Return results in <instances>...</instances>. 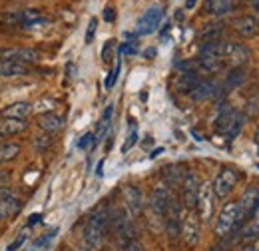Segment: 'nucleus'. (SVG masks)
I'll list each match as a JSON object with an SVG mask.
<instances>
[{"instance_id": "obj_56", "label": "nucleus", "mask_w": 259, "mask_h": 251, "mask_svg": "<svg viewBox=\"0 0 259 251\" xmlns=\"http://www.w3.org/2000/svg\"><path fill=\"white\" fill-rule=\"evenodd\" d=\"M0 138H2V136H0Z\"/></svg>"}, {"instance_id": "obj_21", "label": "nucleus", "mask_w": 259, "mask_h": 251, "mask_svg": "<svg viewBox=\"0 0 259 251\" xmlns=\"http://www.w3.org/2000/svg\"><path fill=\"white\" fill-rule=\"evenodd\" d=\"M20 210H22V203L16 195L0 197V218H14L20 214Z\"/></svg>"}, {"instance_id": "obj_48", "label": "nucleus", "mask_w": 259, "mask_h": 251, "mask_svg": "<svg viewBox=\"0 0 259 251\" xmlns=\"http://www.w3.org/2000/svg\"><path fill=\"white\" fill-rule=\"evenodd\" d=\"M195 2H197V0H186V8H188V10H190V8H194Z\"/></svg>"}, {"instance_id": "obj_45", "label": "nucleus", "mask_w": 259, "mask_h": 251, "mask_svg": "<svg viewBox=\"0 0 259 251\" xmlns=\"http://www.w3.org/2000/svg\"><path fill=\"white\" fill-rule=\"evenodd\" d=\"M8 178H10V174H6V172H0V188L4 186V182H8Z\"/></svg>"}, {"instance_id": "obj_50", "label": "nucleus", "mask_w": 259, "mask_h": 251, "mask_svg": "<svg viewBox=\"0 0 259 251\" xmlns=\"http://www.w3.org/2000/svg\"><path fill=\"white\" fill-rule=\"evenodd\" d=\"M255 144L259 146V128H257V132H255Z\"/></svg>"}, {"instance_id": "obj_53", "label": "nucleus", "mask_w": 259, "mask_h": 251, "mask_svg": "<svg viewBox=\"0 0 259 251\" xmlns=\"http://www.w3.org/2000/svg\"><path fill=\"white\" fill-rule=\"evenodd\" d=\"M255 4H259V0H255Z\"/></svg>"}, {"instance_id": "obj_33", "label": "nucleus", "mask_w": 259, "mask_h": 251, "mask_svg": "<svg viewBox=\"0 0 259 251\" xmlns=\"http://www.w3.org/2000/svg\"><path fill=\"white\" fill-rule=\"evenodd\" d=\"M88 148H94V134L92 132H86L78 140V150H88Z\"/></svg>"}, {"instance_id": "obj_40", "label": "nucleus", "mask_w": 259, "mask_h": 251, "mask_svg": "<svg viewBox=\"0 0 259 251\" xmlns=\"http://www.w3.org/2000/svg\"><path fill=\"white\" fill-rule=\"evenodd\" d=\"M243 122H245V118H243V114H241V116L237 118V122H235V126L231 128V132L227 134V138H229V140H233L235 136H239V132H241V128H243Z\"/></svg>"}, {"instance_id": "obj_14", "label": "nucleus", "mask_w": 259, "mask_h": 251, "mask_svg": "<svg viewBox=\"0 0 259 251\" xmlns=\"http://www.w3.org/2000/svg\"><path fill=\"white\" fill-rule=\"evenodd\" d=\"M239 207H241V216H243V221L249 220L253 212L259 210V186H249L245 188V191L241 193L239 197Z\"/></svg>"}, {"instance_id": "obj_34", "label": "nucleus", "mask_w": 259, "mask_h": 251, "mask_svg": "<svg viewBox=\"0 0 259 251\" xmlns=\"http://www.w3.org/2000/svg\"><path fill=\"white\" fill-rule=\"evenodd\" d=\"M32 144H34V150H36V152H44V150L52 144V140H50L48 136H36Z\"/></svg>"}, {"instance_id": "obj_27", "label": "nucleus", "mask_w": 259, "mask_h": 251, "mask_svg": "<svg viewBox=\"0 0 259 251\" xmlns=\"http://www.w3.org/2000/svg\"><path fill=\"white\" fill-rule=\"evenodd\" d=\"M257 235H259V210L251 214L249 220H245V225L241 229V237H245V239H253Z\"/></svg>"}, {"instance_id": "obj_28", "label": "nucleus", "mask_w": 259, "mask_h": 251, "mask_svg": "<svg viewBox=\"0 0 259 251\" xmlns=\"http://www.w3.org/2000/svg\"><path fill=\"white\" fill-rule=\"evenodd\" d=\"M22 74H28V66L0 60V76H22Z\"/></svg>"}, {"instance_id": "obj_46", "label": "nucleus", "mask_w": 259, "mask_h": 251, "mask_svg": "<svg viewBox=\"0 0 259 251\" xmlns=\"http://www.w3.org/2000/svg\"><path fill=\"white\" fill-rule=\"evenodd\" d=\"M249 251H259V235L255 237V241L249 245Z\"/></svg>"}, {"instance_id": "obj_47", "label": "nucleus", "mask_w": 259, "mask_h": 251, "mask_svg": "<svg viewBox=\"0 0 259 251\" xmlns=\"http://www.w3.org/2000/svg\"><path fill=\"white\" fill-rule=\"evenodd\" d=\"M144 56H146V58H154V56H156V50H154V48H150V50H146V52H144Z\"/></svg>"}, {"instance_id": "obj_24", "label": "nucleus", "mask_w": 259, "mask_h": 251, "mask_svg": "<svg viewBox=\"0 0 259 251\" xmlns=\"http://www.w3.org/2000/svg\"><path fill=\"white\" fill-rule=\"evenodd\" d=\"M243 82H245V70H243V68H231V70L227 72V76L224 78V86H222V90H224V94H226V92H229V90L239 88Z\"/></svg>"}, {"instance_id": "obj_11", "label": "nucleus", "mask_w": 259, "mask_h": 251, "mask_svg": "<svg viewBox=\"0 0 259 251\" xmlns=\"http://www.w3.org/2000/svg\"><path fill=\"white\" fill-rule=\"evenodd\" d=\"M162 16H163V12L160 6H150V8L142 14V18L138 20L136 34H138V36H148V34L156 32L158 26H160V22H162Z\"/></svg>"}, {"instance_id": "obj_20", "label": "nucleus", "mask_w": 259, "mask_h": 251, "mask_svg": "<svg viewBox=\"0 0 259 251\" xmlns=\"http://www.w3.org/2000/svg\"><path fill=\"white\" fill-rule=\"evenodd\" d=\"M199 78H197V72H182L176 80V90L180 94H192L195 86H197Z\"/></svg>"}, {"instance_id": "obj_15", "label": "nucleus", "mask_w": 259, "mask_h": 251, "mask_svg": "<svg viewBox=\"0 0 259 251\" xmlns=\"http://www.w3.org/2000/svg\"><path fill=\"white\" fill-rule=\"evenodd\" d=\"M239 116H241V114H239L235 108L224 104V106L220 108V112H218V118H215V130H218L220 134H226L227 136V134L231 132V128L235 126Z\"/></svg>"}, {"instance_id": "obj_23", "label": "nucleus", "mask_w": 259, "mask_h": 251, "mask_svg": "<svg viewBox=\"0 0 259 251\" xmlns=\"http://www.w3.org/2000/svg\"><path fill=\"white\" fill-rule=\"evenodd\" d=\"M233 28L237 34H241L245 38H251V36L257 34V20L253 16H241L233 22Z\"/></svg>"}, {"instance_id": "obj_30", "label": "nucleus", "mask_w": 259, "mask_h": 251, "mask_svg": "<svg viewBox=\"0 0 259 251\" xmlns=\"http://www.w3.org/2000/svg\"><path fill=\"white\" fill-rule=\"evenodd\" d=\"M18 154H20V146H18V144H14V142L0 144V163H4V161H12Z\"/></svg>"}, {"instance_id": "obj_49", "label": "nucleus", "mask_w": 259, "mask_h": 251, "mask_svg": "<svg viewBox=\"0 0 259 251\" xmlns=\"http://www.w3.org/2000/svg\"><path fill=\"white\" fill-rule=\"evenodd\" d=\"M162 152H163L162 148H158V150H154V152L150 154V157H156V156H158V154H162Z\"/></svg>"}, {"instance_id": "obj_39", "label": "nucleus", "mask_w": 259, "mask_h": 251, "mask_svg": "<svg viewBox=\"0 0 259 251\" xmlns=\"http://www.w3.org/2000/svg\"><path fill=\"white\" fill-rule=\"evenodd\" d=\"M98 28V20L96 18H90V24H88V30H86V44H92L94 36H96Z\"/></svg>"}, {"instance_id": "obj_44", "label": "nucleus", "mask_w": 259, "mask_h": 251, "mask_svg": "<svg viewBox=\"0 0 259 251\" xmlns=\"http://www.w3.org/2000/svg\"><path fill=\"white\" fill-rule=\"evenodd\" d=\"M102 170H104V159H100V161H98V165H96V176H98V178H102V174H104Z\"/></svg>"}, {"instance_id": "obj_10", "label": "nucleus", "mask_w": 259, "mask_h": 251, "mask_svg": "<svg viewBox=\"0 0 259 251\" xmlns=\"http://www.w3.org/2000/svg\"><path fill=\"white\" fill-rule=\"evenodd\" d=\"M0 60L28 66L40 60V52L34 48H0Z\"/></svg>"}, {"instance_id": "obj_17", "label": "nucleus", "mask_w": 259, "mask_h": 251, "mask_svg": "<svg viewBox=\"0 0 259 251\" xmlns=\"http://www.w3.org/2000/svg\"><path fill=\"white\" fill-rule=\"evenodd\" d=\"M38 128L44 130L46 134H58L64 128V118L58 116L56 112H46L38 116Z\"/></svg>"}, {"instance_id": "obj_12", "label": "nucleus", "mask_w": 259, "mask_h": 251, "mask_svg": "<svg viewBox=\"0 0 259 251\" xmlns=\"http://www.w3.org/2000/svg\"><path fill=\"white\" fill-rule=\"evenodd\" d=\"M222 58H224V62L231 64V68H241L243 64L247 62V58H249V50L243 44H237V42L227 40V42H224V54H222Z\"/></svg>"}, {"instance_id": "obj_18", "label": "nucleus", "mask_w": 259, "mask_h": 251, "mask_svg": "<svg viewBox=\"0 0 259 251\" xmlns=\"http://www.w3.org/2000/svg\"><path fill=\"white\" fill-rule=\"evenodd\" d=\"M32 112V106L28 102H14L6 108L0 110V116L2 118H12V120H26Z\"/></svg>"}, {"instance_id": "obj_8", "label": "nucleus", "mask_w": 259, "mask_h": 251, "mask_svg": "<svg viewBox=\"0 0 259 251\" xmlns=\"http://www.w3.org/2000/svg\"><path fill=\"white\" fill-rule=\"evenodd\" d=\"M182 210H184V207H182L180 199L171 197V201H169V205H167V212H165L163 221H162L165 231H167V235H169L171 239H178V237H180V227H182V218H184V212H182Z\"/></svg>"}, {"instance_id": "obj_7", "label": "nucleus", "mask_w": 259, "mask_h": 251, "mask_svg": "<svg viewBox=\"0 0 259 251\" xmlns=\"http://www.w3.org/2000/svg\"><path fill=\"white\" fill-rule=\"evenodd\" d=\"M237 182H239V172L233 170V168H224V170L215 176V180H213V184H211L215 197H218V199H226L227 195L235 189Z\"/></svg>"}, {"instance_id": "obj_52", "label": "nucleus", "mask_w": 259, "mask_h": 251, "mask_svg": "<svg viewBox=\"0 0 259 251\" xmlns=\"http://www.w3.org/2000/svg\"><path fill=\"white\" fill-rule=\"evenodd\" d=\"M241 251H249V245H247V247H243V249H241Z\"/></svg>"}, {"instance_id": "obj_35", "label": "nucleus", "mask_w": 259, "mask_h": 251, "mask_svg": "<svg viewBox=\"0 0 259 251\" xmlns=\"http://www.w3.org/2000/svg\"><path fill=\"white\" fill-rule=\"evenodd\" d=\"M56 233H58V227H56V229H52V231H48L46 235H42V237H38V239L34 241V249H36V247H46V245H48V243L52 241V237H54Z\"/></svg>"}, {"instance_id": "obj_38", "label": "nucleus", "mask_w": 259, "mask_h": 251, "mask_svg": "<svg viewBox=\"0 0 259 251\" xmlns=\"http://www.w3.org/2000/svg\"><path fill=\"white\" fill-rule=\"evenodd\" d=\"M122 249L124 251H146V247L134 237V239H128V241H124L122 243Z\"/></svg>"}, {"instance_id": "obj_2", "label": "nucleus", "mask_w": 259, "mask_h": 251, "mask_svg": "<svg viewBox=\"0 0 259 251\" xmlns=\"http://www.w3.org/2000/svg\"><path fill=\"white\" fill-rule=\"evenodd\" d=\"M245 221L241 216V207L239 201H227L218 214V220L213 223V233L220 239H226L231 231H235L237 227H241Z\"/></svg>"}, {"instance_id": "obj_55", "label": "nucleus", "mask_w": 259, "mask_h": 251, "mask_svg": "<svg viewBox=\"0 0 259 251\" xmlns=\"http://www.w3.org/2000/svg\"><path fill=\"white\" fill-rule=\"evenodd\" d=\"M235 2H241V0H235Z\"/></svg>"}, {"instance_id": "obj_19", "label": "nucleus", "mask_w": 259, "mask_h": 251, "mask_svg": "<svg viewBox=\"0 0 259 251\" xmlns=\"http://www.w3.org/2000/svg\"><path fill=\"white\" fill-rule=\"evenodd\" d=\"M28 128L26 120H12V118H2L0 120V136H18Z\"/></svg>"}, {"instance_id": "obj_29", "label": "nucleus", "mask_w": 259, "mask_h": 251, "mask_svg": "<svg viewBox=\"0 0 259 251\" xmlns=\"http://www.w3.org/2000/svg\"><path fill=\"white\" fill-rule=\"evenodd\" d=\"M222 34H224L222 24H209V26H205L203 30L199 32V38L203 42H215V40H222Z\"/></svg>"}, {"instance_id": "obj_31", "label": "nucleus", "mask_w": 259, "mask_h": 251, "mask_svg": "<svg viewBox=\"0 0 259 251\" xmlns=\"http://www.w3.org/2000/svg\"><path fill=\"white\" fill-rule=\"evenodd\" d=\"M120 70H122V60H118L116 66H114V70L108 74V78H106V82H104V88H106V90H112V88H114V84H116V80H118V76H120Z\"/></svg>"}, {"instance_id": "obj_1", "label": "nucleus", "mask_w": 259, "mask_h": 251, "mask_svg": "<svg viewBox=\"0 0 259 251\" xmlns=\"http://www.w3.org/2000/svg\"><path fill=\"white\" fill-rule=\"evenodd\" d=\"M108 231H110V212L106 207H98L88 216V220L84 221V227H82V239L86 247L94 251L102 249Z\"/></svg>"}, {"instance_id": "obj_6", "label": "nucleus", "mask_w": 259, "mask_h": 251, "mask_svg": "<svg viewBox=\"0 0 259 251\" xmlns=\"http://www.w3.org/2000/svg\"><path fill=\"white\" fill-rule=\"evenodd\" d=\"M110 229L112 233L124 243L128 239L136 237V229H134V223L130 220V216L124 210H116V212H110Z\"/></svg>"}, {"instance_id": "obj_42", "label": "nucleus", "mask_w": 259, "mask_h": 251, "mask_svg": "<svg viewBox=\"0 0 259 251\" xmlns=\"http://www.w3.org/2000/svg\"><path fill=\"white\" fill-rule=\"evenodd\" d=\"M40 221H42V214H32V216L28 218V221H26V225H28V227H32V225L40 223Z\"/></svg>"}, {"instance_id": "obj_5", "label": "nucleus", "mask_w": 259, "mask_h": 251, "mask_svg": "<svg viewBox=\"0 0 259 251\" xmlns=\"http://www.w3.org/2000/svg\"><path fill=\"white\" fill-rule=\"evenodd\" d=\"M195 214H197L201 223H207L213 218V214H215V193H213L211 184H201L197 203H195Z\"/></svg>"}, {"instance_id": "obj_22", "label": "nucleus", "mask_w": 259, "mask_h": 251, "mask_svg": "<svg viewBox=\"0 0 259 251\" xmlns=\"http://www.w3.org/2000/svg\"><path fill=\"white\" fill-rule=\"evenodd\" d=\"M112 114H114V106L110 104V106H106V112L102 114V118H100V124H98V132L94 134V148H96L98 144L108 136V132H110V126H112Z\"/></svg>"}, {"instance_id": "obj_9", "label": "nucleus", "mask_w": 259, "mask_h": 251, "mask_svg": "<svg viewBox=\"0 0 259 251\" xmlns=\"http://www.w3.org/2000/svg\"><path fill=\"white\" fill-rule=\"evenodd\" d=\"M171 197L174 195H171V191H169L167 186H156L150 191V210H152V214L160 221H163V216L167 212V205H169Z\"/></svg>"}, {"instance_id": "obj_41", "label": "nucleus", "mask_w": 259, "mask_h": 251, "mask_svg": "<svg viewBox=\"0 0 259 251\" xmlns=\"http://www.w3.org/2000/svg\"><path fill=\"white\" fill-rule=\"evenodd\" d=\"M24 241H26V233L22 231V233H20V237H16V239L6 247V251H18L22 245H24Z\"/></svg>"}, {"instance_id": "obj_32", "label": "nucleus", "mask_w": 259, "mask_h": 251, "mask_svg": "<svg viewBox=\"0 0 259 251\" xmlns=\"http://www.w3.org/2000/svg\"><path fill=\"white\" fill-rule=\"evenodd\" d=\"M136 144H138V130H136V128H132L130 136L126 138V142H124V146H122V154H128Z\"/></svg>"}, {"instance_id": "obj_25", "label": "nucleus", "mask_w": 259, "mask_h": 251, "mask_svg": "<svg viewBox=\"0 0 259 251\" xmlns=\"http://www.w3.org/2000/svg\"><path fill=\"white\" fill-rule=\"evenodd\" d=\"M162 176L163 180H165V184L167 186H171V188H176V186H180L182 184V180H184V168L180 165V163H169V165H165L162 170Z\"/></svg>"}, {"instance_id": "obj_51", "label": "nucleus", "mask_w": 259, "mask_h": 251, "mask_svg": "<svg viewBox=\"0 0 259 251\" xmlns=\"http://www.w3.org/2000/svg\"><path fill=\"white\" fill-rule=\"evenodd\" d=\"M80 251H94V249H90V247H86V249H80Z\"/></svg>"}, {"instance_id": "obj_13", "label": "nucleus", "mask_w": 259, "mask_h": 251, "mask_svg": "<svg viewBox=\"0 0 259 251\" xmlns=\"http://www.w3.org/2000/svg\"><path fill=\"white\" fill-rule=\"evenodd\" d=\"M222 94H224V90L215 80H199L190 96L194 102H207V100L220 98Z\"/></svg>"}, {"instance_id": "obj_4", "label": "nucleus", "mask_w": 259, "mask_h": 251, "mask_svg": "<svg viewBox=\"0 0 259 251\" xmlns=\"http://www.w3.org/2000/svg\"><path fill=\"white\" fill-rule=\"evenodd\" d=\"M180 237H182V241H184L188 247H192V249L199 243V239H201V221L197 218L195 210L188 212V214L182 218Z\"/></svg>"}, {"instance_id": "obj_26", "label": "nucleus", "mask_w": 259, "mask_h": 251, "mask_svg": "<svg viewBox=\"0 0 259 251\" xmlns=\"http://www.w3.org/2000/svg\"><path fill=\"white\" fill-rule=\"evenodd\" d=\"M229 10H231L229 0H207L205 2V12H209L213 16H226Z\"/></svg>"}, {"instance_id": "obj_37", "label": "nucleus", "mask_w": 259, "mask_h": 251, "mask_svg": "<svg viewBox=\"0 0 259 251\" xmlns=\"http://www.w3.org/2000/svg\"><path fill=\"white\" fill-rule=\"evenodd\" d=\"M118 54H120V56H122V54H126V56L138 54V46H136V42H126V44H122V46L118 48Z\"/></svg>"}, {"instance_id": "obj_3", "label": "nucleus", "mask_w": 259, "mask_h": 251, "mask_svg": "<svg viewBox=\"0 0 259 251\" xmlns=\"http://www.w3.org/2000/svg\"><path fill=\"white\" fill-rule=\"evenodd\" d=\"M199 188H201L199 178L195 176L194 172H186V176H184V180L180 184V203H182V207H186L188 212L195 210Z\"/></svg>"}, {"instance_id": "obj_16", "label": "nucleus", "mask_w": 259, "mask_h": 251, "mask_svg": "<svg viewBox=\"0 0 259 251\" xmlns=\"http://www.w3.org/2000/svg\"><path fill=\"white\" fill-rule=\"evenodd\" d=\"M124 203L128 207L130 216H140L144 212V197H142V191L136 186H126L124 188Z\"/></svg>"}, {"instance_id": "obj_54", "label": "nucleus", "mask_w": 259, "mask_h": 251, "mask_svg": "<svg viewBox=\"0 0 259 251\" xmlns=\"http://www.w3.org/2000/svg\"><path fill=\"white\" fill-rule=\"evenodd\" d=\"M255 168H257V170H259V163H257V165H255Z\"/></svg>"}, {"instance_id": "obj_36", "label": "nucleus", "mask_w": 259, "mask_h": 251, "mask_svg": "<svg viewBox=\"0 0 259 251\" xmlns=\"http://www.w3.org/2000/svg\"><path fill=\"white\" fill-rule=\"evenodd\" d=\"M114 46H116V42L114 40H108L106 44H104V48H102V60L106 64L112 62V52H114Z\"/></svg>"}, {"instance_id": "obj_43", "label": "nucleus", "mask_w": 259, "mask_h": 251, "mask_svg": "<svg viewBox=\"0 0 259 251\" xmlns=\"http://www.w3.org/2000/svg\"><path fill=\"white\" fill-rule=\"evenodd\" d=\"M114 18H116V14H114V8H110V6H108V8L104 10V20H106V22H112Z\"/></svg>"}]
</instances>
